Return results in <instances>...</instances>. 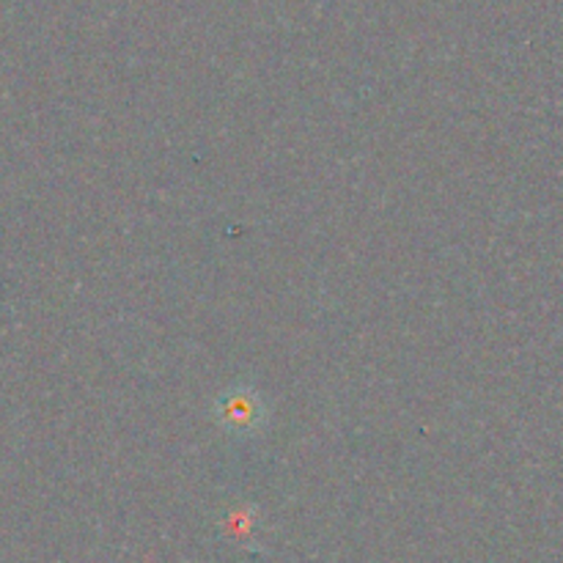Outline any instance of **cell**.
<instances>
[{"label":"cell","instance_id":"1","mask_svg":"<svg viewBox=\"0 0 563 563\" xmlns=\"http://www.w3.org/2000/svg\"><path fill=\"white\" fill-rule=\"evenodd\" d=\"M223 416L229 418L236 429H242V427H247V423L256 421V412H253V405L247 399H234L231 405H225Z\"/></svg>","mask_w":563,"mask_h":563}]
</instances>
